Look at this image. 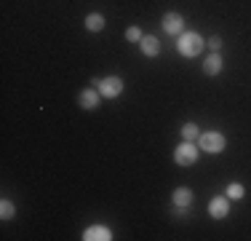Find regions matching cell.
<instances>
[{"label": "cell", "mask_w": 251, "mask_h": 241, "mask_svg": "<svg viewBox=\"0 0 251 241\" xmlns=\"http://www.w3.org/2000/svg\"><path fill=\"white\" fill-rule=\"evenodd\" d=\"M203 46H206V40L201 38L198 32H182L176 38V51L182 54V57H198V54L203 51Z\"/></svg>", "instance_id": "6da1fadb"}, {"label": "cell", "mask_w": 251, "mask_h": 241, "mask_svg": "<svg viewBox=\"0 0 251 241\" xmlns=\"http://www.w3.org/2000/svg\"><path fill=\"white\" fill-rule=\"evenodd\" d=\"M225 145H227V140L219 131H201V137H198V148L206 150V153H222Z\"/></svg>", "instance_id": "7a4b0ae2"}, {"label": "cell", "mask_w": 251, "mask_h": 241, "mask_svg": "<svg viewBox=\"0 0 251 241\" xmlns=\"http://www.w3.org/2000/svg\"><path fill=\"white\" fill-rule=\"evenodd\" d=\"M198 153H201V148L195 142H187L184 140L182 145H179V148L174 150V161L179 166H193L195 161H198Z\"/></svg>", "instance_id": "3957f363"}, {"label": "cell", "mask_w": 251, "mask_h": 241, "mask_svg": "<svg viewBox=\"0 0 251 241\" xmlns=\"http://www.w3.org/2000/svg\"><path fill=\"white\" fill-rule=\"evenodd\" d=\"M99 94L104 96V99H115V96H121V94H123V78H118V75L101 78Z\"/></svg>", "instance_id": "277c9868"}, {"label": "cell", "mask_w": 251, "mask_h": 241, "mask_svg": "<svg viewBox=\"0 0 251 241\" xmlns=\"http://www.w3.org/2000/svg\"><path fill=\"white\" fill-rule=\"evenodd\" d=\"M163 30L169 35H176V38H179V35L184 32V16L176 14V11H169V14L163 16Z\"/></svg>", "instance_id": "5b68a950"}, {"label": "cell", "mask_w": 251, "mask_h": 241, "mask_svg": "<svg viewBox=\"0 0 251 241\" xmlns=\"http://www.w3.org/2000/svg\"><path fill=\"white\" fill-rule=\"evenodd\" d=\"M208 214H211L214 220H225V217L230 214V198L227 196L211 198V204H208Z\"/></svg>", "instance_id": "8992f818"}, {"label": "cell", "mask_w": 251, "mask_h": 241, "mask_svg": "<svg viewBox=\"0 0 251 241\" xmlns=\"http://www.w3.org/2000/svg\"><path fill=\"white\" fill-rule=\"evenodd\" d=\"M99 89H86V91L77 94V105L83 107V110H94V107L99 105Z\"/></svg>", "instance_id": "52a82bcc"}, {"label": "cell", "mask_w": 251, "mask_h": 241, "mask_svg": "<svg viewBox=\"0 0 251 241\" xmlns=\"http://www.w3.org/2000/svg\"><path fill=\"white\" fill-rule=\"evenodd\" d=\"M222 57H219V51H211L206 57V62H203V72H206V75H219V72H222Z\"/></svg>", "instance_id": "ba28073f"}, {"label": "cell", "mask_w": 251, "mask_h": 241, "mask_svg": "<svg viewBox=\"0 0 251 241\" xmlns=\"http://www.w3.org/2000/svg\"><path fill=\"white\" fill-rule=\"evenodd\" d=\"M83 239L86 241H110L112 233H110V228H104V225H91V228H86Z\"/></svg>", "instance_id": "9c48e42d"}, {"label": "cell", "mask_w": 251, "mask_h": 241, "mask_svg": "<svg viewBox=\"0 0 251 241\" xmlns=\"http://www.w3.org/2000/svg\"><path fill=\"white\" fill-rule=\"evenodd\" d=\"M139 48L145 57H158L160 54V40L155 38V35H145V38L139 40Z\"/></svg>", "instance_id": "30bf717a"}, {"label": "cell", "mask_w": 251, "mask_h": 241, "mask_svg": "<svg viewBox=\"0 0 251 241\" xmlns=\"http://www.w3.org/2000/svg\"><path fill=\"white\" fill-rule=\"evenodd\" d=\"M190 204H193V190H190V188H176L174 190V207L187 209Z\"/></svg>", "instance_id": "8fae6325"}, {"label": "cell", "mask_w": 251, "mask_h": 241, "mask_svg": "<svg viewBox=\"0 0 251 241\" xmlns=\"http://www.w3.org/2000/svg\"><path fill=\"white\" fill-rule=\"evenodd\" d=\"M86 27L91 30V32L104 30V16H101V14H88V16H86Z\"/></svg>", "instance_id": "7c38bea8"}, {"label": "cell", "mask_w": 251, "mask_h": 241, "mask_svg": "<svg viewBox=\"0 0 251 241\" xmlns=\"http://www.w3.org/2000/svg\"><path fill=\"white\" fill-rule=\"evenodd\" d=\"M198 137H201V131H198V126H195V123H184V126H182V140L195 142Z\"/></svg>", "instance_id": "4fadbf2b"}, {"label": "cell", "mask_w": 251, "mask_h": 241, "mask_svg": "<svg viewBox=\"0 0 251 241\" xmlns=\"http://www.w3.org/2000/svg\"><path fill=\"white\" fill-rule=\"evenodd\" d=\"M225 193H227V198H230V201H238V198H243V193H246V190H243L241 182H230Z\"/></svg>", "instance_id": "5bb4252c"}, {"label": "cell", "mask_w": 251, "mask_h": 241, "mask_svg": "<svg viewBox=\"0 0 251 241\" xmlns=\"http://www.w3.org/2000/svg\"><path fill=\"white\" fill-rule=\"evenodd\" d=\"M14 212H16V207L8 201V198H3V201H0V217H3V220H11Z\"/></svg>", "instance_id": "9a60e30c"}, {"label": "cell", "mask_w": 251, "mask_h": 241, "mask_svg": "<svg viewBox=\"0 0 251 241\" xmlns=\"http://www.w3.org/2000/svg\"><path fill=\"white\" fill-rule=\"evenodd\" d=\"M142 38H145V35H142L139 27H128V30H126V40H131V43H139Z\"/></svg>", "instance_id": "2e32d148"}, {"label": "cell", "mask_w": 251, "mask_h": 241, "mask_svg": "<svg viewBox=\"0 0 251 241\" xmlns=\"http://www.w3.org/2000/svg\"><path fill=\"white\" fill-rule=\"evenodd\" d=\"M208 48H211V51H219V48H222V38H219V35H211V38H208Z\"/></svg>", "instance_id": "e0dca14e"}]
</instances>
